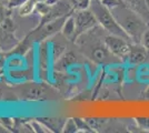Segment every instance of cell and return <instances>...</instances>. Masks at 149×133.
Segmentation results:
<instances>
[{"mask_svg": "<svg viewBox=\"0 0 149 133\" xmlns=\"http://www.w3.org/2000/svg\"><path fill=\"white\" fill-rule=\"evenodd\" d=\"M111 11L118 23L130 38L131 42L140 43L143 33L149 27L148 23L138 13L132 11L126 6L113 8L111 9Z\"/></svg>", "mask_w": 149, "mask_h": 133, "instance_id": "6da1fadb", "label": "cell"}, {"mask_svg": "<svg viewBox=\"0 0 149 133\" xmlns=\"http://www.w3.org/2000/svg\"><path fill=\"white\" fill-rule=\"evenodd\" d=\"M89 9L93 12L100 28L104 29L108 34H115V36L123 37V38L127 39L131 42L128 34L126 33V31L121 28V25H119L118 21L116 20L112 11L102 3L101 0H91Z\"/></svg>", "mask_w": 149, "mask_h": 133, "instance_id": "7a4b0ae2", "label": "cell"}, {"mask_svg": "<svg viewBox=\"0 0 149 133\" xmlns=\"http://www.w3.org/2000/svg\"><path fill=\"white\" fill-rule=\"evenodd\" d=\"M68 16L69 14L65 16V17H60L58 19L51 20L49 22H46L42 25H38L32 31L28 33L29 38L32 40V42H42L50 37L55 36L58 32H61L62 25Z\"/></svg>", "mask_w": 149, "mask_h": 133, "instance_id": "3957f363", "label": "cell"}, {"mask_svg": "<svg viewBox=\"0 0 149 133\" xmlns=\"http://www.w3.org/2000/svg\"><path fill=\"white\" fill-rule=\"evenodd\" d=\"M76 21V36L74 42L78 40L79 37L85 34L86 32L91 31L96 27H98V21L96 19L93 12L88 8L84 10H74L72 12Z\"/></svg>", "mask_w": 149, "mask_h": 133, "instance_id": "277c9868", "label": "cell"}, {"mask_svg": "<svg viewBox=\"0 0 149 133\" xmlns=\"http://www.w3.org/2000/svg\"><path fill=\"white\" fill-rule=\"evenodd\" d=\"M88 50L86 51V54L88 58L93 61L95 63L101 64V65H107L111 63H120L123 62L120 59L113 56L108 48L106 47L105 42L102 43H93L87 47Z\"/></svg>", "mask_w": 149, "mask_h": 133, "instance_id": "5b68a950", "label": "cell"}, {"mask_svg": "<svg viewBox=\"0 0 149 133\" xmlns=\"http://www.w3.org/2000/svg\"><path fill=\"white\" fill-rule=\"evenodd\" d=\"M15 94L22 101H41L46 99L47 87L44 83H24L16 88Z\"/></svg>", "mask_w": 149, "mask_h": 133, "instance_id": "8992f818", "label": "cell"}, {"mask_svg": "<svg viewBox=\"0 0 149 133\" xmlns=\"http://www.w3.org/2000/svg\"><path fill=\"white\" fill-rule=\"evenodd\" d=\"M104 42H105L106 47L108 48V50L110 51L113 56H116L118 59L125 62V59L129 52L132 42L123 37L115 36V34H107L104 38Z\"/></svg>", "mask_w": 149, "mask_h": 133, "instance_id": "52a82bcc", "label": "cell"}, {"mask_svg": "<svg viewBox=\"0 0 149 133\" xmlns=\"http://www.w3.org/2000/svg\"><path fill=\"white\" fill-rule=\"evenodd\" d=\"M148 57V52L143 48V44L132 42L130 45V49H129V52L125 59V62H127L131 67H136V65L143 64Z\"/></svg>", "mask_w": 149, "mask_h": 133, "instance_id": "ba28073f", "label": "cell"}, {"mask_svg": "<svg viewBox=\"0 0 149 133\" xmlns=\"http://www.w3.org/2000/svg\"><path fill=\"white\" fill-rule=\"evenodd\" d=\"M15 31L13 29H6L0 27V51L5 54H8L9 52L17 47V44L20 42L15 36Z\"/></svg>", "mask_w": 149, "mask_h": 133, "instance_id": "9c48e42d", "label": "cell"}, {"mask_svg": "<svg viewBox=\"0 0 149 133\" xmlns=\"http://www.w3.org/2000/svg\"><path fill=\"white\" fill-rule=\"evenodd\" d=\"M126 7L138 13L149 25V9L146 0H124Z\"/></svg>", "mask_w": 149, "mask_h": 133, "instance_id": "30bf717a", "label": "cell"}, {"mask_svg": "<svg viewBox=\"0 0 149 133\" xmlns=\"http://www.w3.org/2000/svg\"><path fill=\"white\" fill-rule=\"evenodd\" d=\"M37 120L41 122L45 127L50 132H62L67 119L65 118H38Z\"/></svg>", "mask_w": 149, "mask_h": 133, "instance_id": "8fae6325", "label": "cell"}, {"mask_svg": "<svg viewBox=\"0 0 149 133\" xmlns=\"http://www.w3.org/2000/svg\"><path fill=\"white\" fill-rule=\"evenodd\" d=\"M76 62H77L76 54L72 51H68V52H65L61 57L55 62V69L57 71H66Z\"/></svg>", "mask_w": 149, "mask_h": 133, "instance_id": "7c38bea8", "label": "cell"}, {"mask_svg": "<svg viewBox=\"0 0 149 133\" xmlns=\"http://www.w3.org/2000/svg\"><path fill=\"white\" fill-rule=\"evenodd\" d=\"M74 12V11H72ZM61 33L63 34V37L71 41L74 42V36H76V21H74V17L72 13H70L67 19L65 21V23L62 25Z\"/></svg>", "mask_w": 149, "mask_h": 133, "instance_id": "4fadbf2b", "label": "cell"}, {"mask_svg": "<svg viewBox=\"0 0 149 133\" xmlns=\"http://www.w3.org/2000/svg\"><path fill=\"white\" fill-rule=\"evenodd\" d=\"M88 124L93 130V132H102L104 129L111 122V119L108 118H85Z\"/></svg>", "mask_w": 149, "mask_h": 133, "instance_id": "5bb4252c", "label": "cell"}, {"mask_svg": "<svg viewBox=\"0 0 149 133\" xmlns=\"http://www.w3.org/2000/svg\"><path fill=\"white\" fill-rule=\"evenodd\" d=\"M39 64L44 70H47L49 64V49L47 42H42L39 50Z\"/></svg>", "mask_w": 149, "mask_h": 133, "instance_id": "9a60e30c", "label": "cell"}, {"mask_svg": "<svg viewBox=\"0 0 149 133\" xmlns=\"http://www.w3.org/2000/svg\"><path fill=\"white\" fill-rule=\"evenodd\" d=\"M37 3V0H27L22 6L19 7V16H21V17L30 16L31 13L36 10Z\"/></svg>", "mask_w": 149, "mask_h": 133, "instance_id": "2e32d148", "label": "cell"}, {"mask_svg": "<svg viewBox=\"0 0 149 133\" xmlns=\"http://www.w3.org/2000/svg\"><path fill=\"white\" fill-rule=\"evenodd\" d=\"M65 53V47L60 43H52L51 44V49H50V54L52 58V61L56 62L59 58Z\"/></svg>", "mask_w": 149, "mask_h": 133, "instance_id": "e0dca14e", "label": "cell"}, {"mask_svg": "<svg viewBox=\"0 0 149 133\" xmlns=\"http://www.w3.org/2000/svg\"><path fill=\"white\" fill-rule=\"evenodd\" d=\"M74 119L76 124H77V127H78V132L93 133V130L90 127V125L88 124V122L85 119H81V118H78V116H76Z\"/></svg>", "mask_w": 149, "mask_h": 133, "instance_id": "ac0fdd59", "label": "cell"}, {"mask_svg": "<svg viewBox=\"0 0 149 133\" xmlns=\"http://www.w3.org/2000/svg\"><path fill=\"white\" fill-rule=\"evenodd\" d=\"M134 121L141 132H149V116H137Z\"/></svg>", "mask_w": 149, "mask_h": 133, "instance_id": "d6986e66", "label": "cell"}, {"mask_svg": "<svg viewBox=\"0 0 149 133\" xmlns=\"http://www.w3.org/2000/svg\"><path fill=\"white\" fill-rule=\"evenodd\" d=\"M50 9H51V5L48 3L47 1H42V2H38L35 11L40 16V18H42V17H45L47 13L49 12Z\"/></svg>", "mask_w": 149, "mask_h": 133, "instance_id": "ffe728a7", "label": "cell"}, {"mask_svg": "<svg viewBox=\"0 0 149 133\" xmlns=\"http://www.w3.org/2000/svg\"><path fill=\"white\" fill-rule=\"evenodd\" d=\"M69 1L71 2L74 10H84L89 8L91 0H69Z\"/></svg>", "mask_w": 149, "mask_h": 133, "instance_id": "44dd1931", "label": "cell"}, {"mask_svg": "<svg viewBox=\"0 0 149 133\" xmlns=\"http://www.w3.org/2000/svg\"><path fill=\"white\" fill-rule=\"evenodd\" d=\"M62 132H66V133L78 132V127H77V124H76V122H74V118H71V119H67L66 123H65V127H63Z\"/></svg>", "mask_w": 149, "mask_h": 133, "instance_id": "7402d4cb", "label": "cell"}, {"mask_svg": "<svg viewBox=\"0 0 149 133\" xmlns=\"http://www.w3.org/2000/svg\"><path fill=\"white\" fill-rule=\"evenodd\" d=\"M10 12H11V9H9L6 3L0 1V25L10 16Z\"/></svg>", "mask_w": 149, "mask_h": 133, "instance_id": "603a6c76", "label": "cell"}, {"mask_svg": "<svg viewBox=\"0 0 149 133\" xmlns=\"http://www.w3.org/2000/svg\"><path fill=\"white\" fill-rule=\"evenodd\" d=\"M101 1H102V3H104L107 8H109L110 10L113 9V8H117V7L126 6L124 0H101Z\"/></svg>", "mask_w": 149, "mask_h": 133, "instance_id": "cb8c5ba5", "label": "cell"}, {"mask_svg": "<svg viewBox=\"0 0 149 133\" xmlns=\"http://www.w3.org/2000/svg\"><path fill=\"white\" fill-rule=\"evenodd\" d=\"M140 43L143 45V48L147 50L149 56V27L145 30V32L143 33L141 36V39H140Z\"/></svg>", "mask_w": 149, "mask_h": 133, "instance_id": "d4e9b609", "label": "cell"}, {"mask_svg": "<svg viewBox=\"0 0 149 133\" xmlns=\"http://www.w3.org/2000/svg\"><path fill=\"white\" fill-rule=\"evenodd\" d=\"M22 64H24V61H22V59L19 57H13L10 59V61H9V67H11V68H21L22 67Z\"/></svg>", "mask_w": 149, "mask_h": 133, "instance_id": "484cf974", "label": "cell"}, {"mask_svg": "<svg viewBox=\"0 0 149 133\" xmlns=\"http://www.w3.org/2000/svg\"><path fill=\"white\" fill-rule=\"evenodd\" d=\"M27 0H8V2H7V7L9 8V9H15V8H19V7H21L24 3H25Z\"/></svg>", "mask_w": 149, "mask_h": 133, "instance_id": "4316f807", "label": "cell"}, {"mask_svg": "<svg viewBox=\"0 0 149 133\" xmlns=\"http://www.w3.org/2000/svg\"><path fill=\"white\" fill-rule=\"evenodd\" d=\"M141 98H143V99H145V100H149V84H148V87H147V89H146V90L143 92Z\"/></svg>", "mask_w": 149, "mask_h": 133, "instance_id": "83f0119b", "label": "cell"}, {"mask_svg": "<svg viewBox=\"0 0 149 133\" xmlns=\"http://www.w3.org/2000/svg\"><path fill=\"white\" fill-rule=\"evenodd\" d=\"M5 65H6V59L0 56V69H5Z\"/></svg>", "mask_w": 149, "mask_h": 133, "instance_id": "f1b7e54d", "label": "cell"}, {"mask_svg": "<svg viewBox=\"0 0 149 133\" xmlns=\"http://www.w3.org/2000/svg\"><path fill=\"white\" fill-rule=\"evenodd\" d=\"M3 94H5L3 90L0 88V101H1V100H3Z\"/></svg>", "mask_w": 149, "mask_h": 133, "instance_id": "f546056e", "label": "cell"}, {"mask_svg": "<svg viewBox=\"0 0 149 133\" xmlns=\"http://www.w3.org/2000/svg\"><path fill=\"white\" fill-rule=\"evenodd\" d=\"M3 74H5V69H0V78L3 76Z\"/></svg>", "mask_w": 149, "mask_h": 133, "instance_id": "4dcf8cb0", "label": "cell"}, {"mask_svg": "<svg viewBox=\"0 0 149 133\" xmlns=\"http://www.w3.org/2000/svg\"><path fill=\"white\" fill-rule=\"evenodd\" d=\"M0 1L3 2V3H6V5H7V2H8V0H0Z\"/></svg>", "mask_w": 149, "mask_h": 133, "instance_id": "1f68e13d", "label": "cell"}, {"mask_svg": "<svg viewBox=\"0 0 149 133\" xmlns=\"http://www.w3.org/2000/svg\"><path fill=\"white\" fill-rule=\"evenodd\" d=\"M146 2H147V6H148V9H149V0H146Z\"/></svg>", "mask_w": 149, "mask_h": 133, "instance_id": "d6a6232c", "label": "cell"}]
</instances>
